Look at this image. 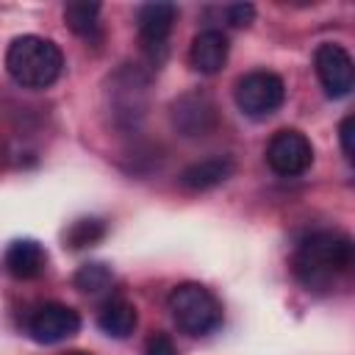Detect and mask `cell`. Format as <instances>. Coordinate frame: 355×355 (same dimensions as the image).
Wrapping results in <instances>:
<instances>
[{"label":"cell","mask_w":355,"mask_h":355,"mask_svg":"<svg viewBox=\"0 0 355 355\" xmlns=\"http://www.w3.org/2000/svg\"><path fill=\"white\" fill-rule=\"evenodd\" d=\"M291 266L308 291H327L355 275V239L338 230H313L300 239Z\"/></svg>","instance_id":"obj_1"},{"label":"cell","mask_w":355,"mask_h":355,"mask_svg":"<svg viewBox=\"0 0 355 355\" xmlns=\"http://www.w3.org/2000/svg\"><path fill=\"white\" fill-rule=\"evenodd\" d=\"M64 355H89V352H83V349H69V352H64Z\"/></svg>","instance_id":"obj_20"},{"label":"cell","mask_w":355,"mask_h":355,"mask_svg":"<svg viewBox=\"0 0 355 355\" xmlns=\"http://www.w3.org/2000/svg\"><path fill=\"white\" fill-rule=\"evenodd\" d=\"M6 69L22 89H47L64 69V53L44 36H17L6 50Z\"/></svg>","instance_id":"obj_2"},{"label":"cell","mask_w":355,"mask_h":355,"mask_svg":"<svg viewBox=\"0 0 355 355\" xmlns=\"http://www.w3.org/2000/svg\"><path fill=\"white\" fill-rule=\"evenodd\" d=\"M313 67L322 89L330 97H344L355 89V61L341 44H333V42L319 44L313 53Z\"/></svg>","instance_id":"obj_8"},{"label":"cell","mask_w":355,"mask_h":355,"mask_svg":"<svg viewBox=\"0 0 355 355\" xmlns=\"http://www.w3.org/2000/svg\"><path fill=\"white\" fill-rule=\"evenodd\" d=\"M6 272L17 280H33L47 266V252L36 239H14L3 255Z\"/></svg>","instance_id":"obj_10"},{"label":"cell","mask_w":355,"mask_h":355,"mask_svg":"<svg viewBox=\"0 0 355 355\" xmlns=\"http://www.w3.org/2000/svg\"><path fill=\"white\" fill-rule=\"evenodd\" d=\"M286 100V83L280 75L269 72V69H255L247 72L239 83H236V105L241 108V114L252 116V119H263L269 114H275Z\"/></svg>","instance_id":"obj_4"},{"label":"cell","mask_w":355,"mask_h":355,"mask_svg":"<svg viewBox=\"0 0 355 355\" xmlns=\"http://www.w3.org/2000/svg\"><path fill=\"white\" fill-rule=\"evenodd\" d=\"M172 125L180 136L186 139H202L216 130L219 125V111L216 103L205 92H186L172 103Z\"/></svg>","instance_id":"obj_5"},{"label":"cell","mask_w":355,"mask_h":355,"mask_svg":"<svg viewBox=\"0 0 355 355\" xmlns=\"http://www.w3.org/2000/svg\"><path fill=\"white\" fill-rule=\"evenodd\" d=\"M227 53H230V42L222 31L216 28H208V31H200L191 42V50H189V61L197 72L202 75H216L225 61H227Z\"/></svg>","instance_id":"obj_11"},{"label":"cell","mask_w":355,"mask_h":355,"mask_svg":"<svg viewBox=\"0 0 355 355\" xmlns=\"http://www.w3.org/2000/svg\"><path fill=\"white\" fill-rule=\"evenodd\" d=\"M72 283H75V288L83 291V294H100V291H105V288L114 283V272H111L105 263L92 261V263L78 266Z\"/></svg>","instance_id":"obj_16"},{"label":"cell","mask_w":355,"mask_h":355,"mask_svg":"<svg viewBox=\"0 0 355 355\" xmlns=\"http://www.w3.org/2000/svg\"><path fill=\"white\" fill-rule=\"evenodd\" d=\"M311 161H313V147H311L308 136L294 128L277 130L266 144V164L272 166V172H277L283 178L302 175L311 166Z\"/></svg>","instance_id":"obj_6"},{"label":"cell","mask_w":355,"mask_h":355,"mask_svg":"<svg viewBox=\"0 0 355 355\" xmlns=\"http://www.w3.org/2000/svg\"><path fill=\"white\" fill-rule=\"evenodd\" d=\"M97 17H100V3L75 0V3H67L64 6V19H67L69 31L78 33V36H83V39H89V36L97 33V28H100Z\"/></svg>","instance_id":"obj_14"},{"label":"cell","mask_w":355,"mask_h":355,"mask_svg":"<svg viewBox=\"0 0 355 355\" xmlns=\"http://www.w3.org/2000/svg\"><path fill=\"white\" fill-rule=\"evenodd\" d=\"M233 172H236V161L230 155H211V158H202V161L189 164L180 172L178 180L189 191H208V189L225 183Z\"/></svg>","instance_id":"obj_12"},{"label":"cell","mask_w":355,"mask_h":355,"mask_svg":"<svg viewBox=\"0 0 355 355\" xmlns=\"http://www.w3.org/2000/svg\"><path fill=\"white\" fill-rule=\"evenodd\" d=\"M139 324L136 305L125 297H108L97 311V327L111 338H128Z\"/></svg>","instance_id":"obj_13"},{"label":"cell","mask_w":355,"mask_h":355,"mask_svg":"<svg viewBox=\"0 0 355 355\" xmlns=\"http://www.w3.org/2000/svg\"><path fill=\"white\" fill-rule=\"evenodd\" d=\"M103 236H105V222H103V219H97V216H80V219H75V222L67 227L64 241H67L72 250H83V247L97 244Z\"/></svg>","instance_id":"obj_15"},{"label":"cell","mask_w":355,"mask_h":355,"mask_svg":"<svg viewBox=\"0 0 355 355\" xmlns=\"http://www.w3.org/2000/svg\"><path fill=\"white\" fill-rule=\"evenodd\" d=\"M178 6L175 3H144L136 14V28L141 39V50L153 64H161L166 55V39L175 28Z\"/></svg>","instance_id":"obj_7"},{"label":"cell","mask_w":355,"mask_h":355,"mask_svg":"<svg viewBox=\"0 0 355 355\" xmlns=\"http://www.w3.org/2000/svg\"><path fill=\"white\" fill-rule=\"evenodd\" d=\"M169 313L175 324L189 336H208L222 324V305L219 300L200 283H180L172 288Z\"/></svg>","instance_id":"obj_3"},{"label":"cell","mask_w":355,"mask_h":355,"mask_svg":"<svg viewBox=\"0 0 355 355\" xmlns=\"http://www.w3.org/2000/svg\"><path fill=\"white\" fill-rule=\"evenodd\" d=\"M80 330V316L75 308L61 302H44L28 316V333L39 344H58Z\"/></svg>","instance_id":"obj_9"},{"label":"cell","mask_w":355,"mask_h":355,"mask_svg":"<svg viewBox=\"0 0 355 355\" xmlns=\"http://www.w3.org/2000/svg\"><path fill=\"white\" fill-rule=\"evenodd\" d=\"M144 355H178V349L166 333H153L144 341Z\"/></svg>","instance_id":"obj_19"},{"label":"cell","mask_w":355,"mask_h":355,"mask_svg":"<svg viewBox=\"0 0 355 355\" xmlns=\"http://www.w3.org/2000/svg\"><path fill=\"white\" fill-rule=\"evenodd\" d=\"M225 17L233 28H247L255 19V6L252 3H233L225 8Z\"/></svg>","instance_id":"obj_17"},{"label":"cell","mask_w":355,"mask_h":355,"mask_svg":"<svg viewBox=\"0 0 355 355\" xmlns=\"http://www.w3.org/2000/svg\"><path fill=\"white\" fill-rule=\"evenodd\" d=\"M338 141H341V150L349 158V164H355V116L341 119V125H338Z\"/></svg>","instance_id":"obj_18"}]
</instances>
